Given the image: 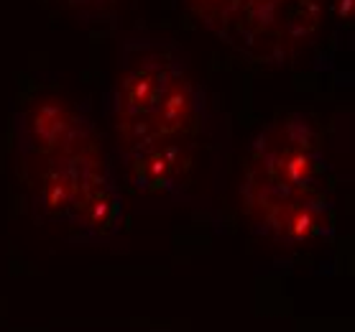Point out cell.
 Returning a JSON list of instances; mask_svg holds the SVG:
<instances>
[{
    "label": "cell",
    "mask_w": 355,
    "mask_h": 332,
    "mask_svg": "<svg viewBox=\"0 0 355 332\" xmlns=\"http://www.w3.org/2000/svg\"><path fill=\"white\" fill-rule=\"evenodd\" d=\"M26 210L80 245H110L123 233L125 197L103 133L51 154L16 159Z\"/></svg>",
    "instance_id": "obj_3"
},
{
    "label": "cell",
    "mask_w": 355,
    "mask_h": 332,
    "mask_svg": "<svg viewBox=\"0 0 355 332\" xmlns=\"http://www.w3.org/2000/svg\"><path fill=\"white\" fill-rule=\"evenodd\" d=\"M250 230L284 248L330 241L335 204L322 133L307 113H286L250 141L241 179Z\"/></svg>",
    "instance_id": "obj_2"
},
{
    "label": "cell",
    "mask_w": 355,
    "mask_h": 332,
    "mask_svg": "<svg viewBox=\"0 0 355 332\" xmlns=\"http://www.w3.org/2000/svg\"><path fill=\"white\" fill-rule=\"evenodd\" d=\"M103 118L113 159L171 146L197 151L210 123V100L184 46L148 31H128L118 44Z\"/></svg>",
    "instance_id": "obj_1"
}]
</instances>
